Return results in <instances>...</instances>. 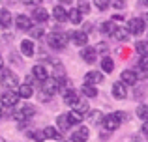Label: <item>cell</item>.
I'll list each match as a JSON object with an SVG mask.
<instances>
[{
	"mask_svg": "<svg viewBox=\"0 0 148 142\" xmlns=\"http://www.w3.org/2000/svg\"><path fill=\"white\" fill-rule=\"evenodd\" d=\"M0 82H2L4 88H8L10 92H13V90L19 88V77L10 69H2L0 71Z\"/></svg>",
	"mask_w": 148,
	"mask_h": 142,
	"instance_id": "cell-1",
	"label": "cell"
},
{
	"mask_svg": "<svg viewBox=\"0 0 148 142\" xmlns=\"http://www.w3.org/2000/svg\"><path fill=\"white\" fill-rule=\"evenodd\" d=\"M68 39H69V37L66 36L64 32H53V34H49V37H47V43H49V47H53V49H58V51H62V49L66 47V43H68Z\"/></svg>",
	"mask_w": 148,
	"mask_h": 142,
	"instance_id": "cell-2",
	"label": "cell"
},
{
	"mask_svg": "<svg viewBox=\"0 0 148 142\" xmlns=\"http://www.w3.org/2000/svg\"><path fill=\"white\" fill-rule=\"evenodd\" d=\"M34 114H36V109H34L32 105H21L13 110V118L17 122H25V120H28V118H32Z\"/></svg>",
	"mask_w": 148,
	"mask_h": 142,
	"instance_id": "cell-3",
	"label": "cell"
},
{
	"mask_svg": "<svg viewBox=\"0 0 148 142\" xmlns=\"http://www.w3.org/2000/svg\"><path fill=\"white\" fill-rule=\"evenodd\" d=\"M19 103V95L15 94V92H4L2 95H0V105L4 107V109H15Z\"/></svg>",
	"mask_w": 148,
	"mask_h": 142,
	"instance_id": "cell-4",
	"label": "cell"
},
{
	"mask_svg": "<svg viewBox=\"0 0 148 142\" xmlns=\"http://www.w3.org/2000/svg\"><path fill=\"white\" fill-rule=\"evenodd\" d=\"M127 32L133 34V36H141V34L145 32V21L139 19V17L130 19V22H127Z\"/></svg>",
	"mask_w": 148,
	"mask_h": 142,
	"instance_id": "cell-5",
	"label": "cell"
},
{
	"mask_svg": "<svg viewBox=\"0 0 148 142\" xmlns=\"http://www.w3.org/2000/svg\"><path fill=\"white\" fill-rule=\"evenodd\" d=\"M41 84H43V90H41V92L47 94L49 97L60 90V79H47V80H43Z\"/></svg>",
	"mask_w": 148,
	"mask_h": 142,
	"instance_id": "cell-6",
	"label": "cell"
},
{
	"mask_svg": "<svg viewBox=\"0 0 148 142\" xmlns=\"http://www.w3.org/2000/svg\"><path fill=\"white\" fill-rule=\"evenodd\" d=\"M101 124H103V127L107 129V131H116L118 125H120V120L114 116V114H109V116H103Z\"/></svg>",
	"mask_w": 148,
	"mask_h": 142,
	"instance_id": "cell-7",
	"label": "cell"
},
{
	"mask_svg": "<svg viewBox=\"0 0 148 142\" xmlns=\"http://www.w3.org/2000/svg\"><path fill=\"white\" fill-rule=\"evenodd\" d=\"M32 77L38 80V82H43V80H47V79H49V75H47V67L41 66V64L34 66V67H32Z\"/></svg>",
	"mask_w": 148,
	"mask_h": 142,
	"instance_id": "cell-8",
	"label": "cell"
},
{
	"mask_svg": "<svg viewBox=\"0 0 148 142\" xmlns=\"http://www.w3.org/2000/svg\"><path fill=\"white\" fill-rule=\"evenodd\" d=\"M69 39H71V43H73V45L84 47V45L88 43V34H84L83 30H81V32H73L71 36H69Z\"/></svg>",
	"mask_w": 148,
	"mask_h": 142,
	"instance_id": "cell-9",
	"label": "cell"
},
{
	"mask_svg": "<svg viewBox=\"0 0 148 142\" xmlns=\"http://www.w3.org/2000/svg\"><path fill=\"white\" fill-rule=\"evenodd\" d=\"M88 137H90V131H88V127H79L77 131H73L71 142H86Z\"/></svg>",
	"mask_w": 148,
	"mask_h": 142,
	"instance_id": "cell-10",
	"label": "cell"
},
{
	"mask_svg": "<svg viewBox=\"0 0 148 142\" xmlns=\"http://www.w3.org/2000/svg\"><path fill=\"white\" fill-rule=\"evenodd\" d=\"M17 95H19V99H30L34 95V88L30 86V84H19V88H17Z\"/></svg>",
	"mask_w": 148,
	"mask_h": 142,
	"instance_id": "cell-11",
	"label": "cell"
},
{
	"mask_svg": "<svg viewBox=\"0 0 148 142\" xmlns=\"http://www.w3.org/2000/svg\"><path fill=\"white\" fill-rule=\"evenodd\" d=\"M15 24L19 30H30L32 28V19H28L26 15H17L15 17Z\"/></svg>",
	"mask_w": 148,
	"mask_h": 142,
	"instance_id": "cell-12",
	"label": "cell"
},
{
	"mask_svg": "<svg viewBox=\"0 0 148 142\" xmlns=\"http://www.w3.org/2000/svg\"><path fill=\"white\" fill-rule=\"evenodd\" d=\"M112 95H114L116 99H124L127 95V88L124 82H114L112 84Z\"/></svg>",
	"mask_w": 148,
	"mask_h": 142,
	"instance_id": "cell-13",
	"label": "cell"
},
{
	"mask_svg": "<svg viewBox=\"0 0 148 142\" xmlns=\"http://www.w3.org/2000/svg\"><path fill=\"white\" fill-rule=\"evenodd\" d=\"M81 56H83L84 62L92 64V62H96V58H98V52H96V49H92V47H84L83 51H81Z\"/></svg>",
	"mask_w": 148,
	"mask_h": 142,
	"instance_id": "cell-14",
	"label": "cell"
},
{
	"mask_svg": "<svg viewBox=\"0 0 148 142\" xmlns=\"http://www.w3.org/2000/svg\"><path fill=\"white\" fill-rule=\"evenodd\" d=\"M34 51H36V47H34V41L32 39H23L21 41V52L25 56H28V58H30V56L34 54Z\"/></svg>",
	"mask_w": 148,
	"mask_h": 142,
	"instance_id": "cell-15",
	"label": "cell"
},
{
	"mask_svg": "<svg viewBox=\"0 0 148 142\" xmlns=\"http://www.w3.org/2000/svg\"><path fill=\"white\" fill-rule=\"evenodd\" d=\"M101 80H103V73H99V71H88L84 75V82L86 84H98Z\"/></svg>",
	"mask_w": 148,
	"mask_h": 142,
	"instance_id": "cell-16",
	"label": "cell"
},
{
	"mask_svg": "<svg viewBox=\"0 0 148 142\" xmlns=\"http://www.w3.org/2000/svg\"><path fill=\"white\" fill-rule=\"evenodd\" d=\"M122 82L126 84V86H133V84L137 82V75H135V71H131V69L122 71Z\"/></svg>",
	"mask_w": 148,
	"mask_h": 142,
	"instance_id": "cell-17",
	"label": "cell"
},
{
	"mask_svg": "<svg viewBox=\"0 0 148 142\" xmlns=\"http://www.w3.org/2000/svg\"><path fill=\"white\" fill-rule=\"evenodd\" d=\"M49 19V13L45 7H36L32 13V21H38V22H45Z\"/></svg>",
	"mask_w": 148,
	"mask_h": 142,
	"instance_id": "cell-18",
	"label": "cell"
},
{
	"mask_svg": "<svg viewBox=\"0 0 148 142\" xmlns=\"http://www.w3.org/2000/svg\"><path fill=\"white\" fill-rule=\"evenodd\" d=\"M53 17L56 19L58 22H64V21H68V11H66L62 6H54V10H53Z\"/></svg>",
	"mask_w": 148,
	"mask_h": 142,
	"instance_id": "cell-19",
	"label": "cell"
},
{
	"mask_svg": "<svg viewBox=\"0 0 148 142\" xmlns=\"http://www.w3.org/2000/svg\"><path fill=\"white\" fill-rule=\"evenodd\" d=\"M130 36H131V34L127 32V28H120V26H116V30L112 32V37L118 39V41H127V39H130Z\"/></svg>",
	"mask_w": 148,
	"mask_h": 142,
	"instance_id": "cell-20",
	"label": "cell"
},
{
	"mask_svg": "<svg viewBox=\"0 0 148 142\" xmlns=\"http://www.w3.org/2000/svg\"><path fill=\"white\" fill-rule=\"evenodd\" d=\"M0 26L2 28H10L11 26V13L8 10H0Z\"/></svg>",
	"mask_w": 148,
	"mask_h": 142,
	"instance_id": "cell-21",
	"label": "cell"
},
{
	"mask_svg": "<svg viewBox=\"0 0 148 142\" xmlns=\"http://www.w3.org/2000/svg\"><path fill=\"white\" fill-rule=\"evenodd\" d=\"M64 103H66V105H73V107H75L77 103H79V95H77L73 90H68L64 94Z\"/></svg>",
	"mask_w": 148,
	"mask_h": 142,
	"instance_id": "cell-22",
	"label": "cell"
},
{
	"mask_svg": "<svg viewBox=\"0 0 148 142\" xmlns=\"http://www.w3.org/2000/svg\"><path fill=\"white\" fill-rule=\"evenodd\" d=\"M43 135H45V139H53V140H60L62 139V135L58 133V129L51 127V125H47V127L43 129Z\"/></svg>",
	"mask_w": 148,
	"mask_h": 142,
	"instance_id": "cell-23",
	"label": "cell"
},
{
	"mask_svg": "<svg viewBox=\"0 0 148 142\" xmlns=\"http://www.w3.org/2000/svg\"><path fill=\"white\" fill-rule=\"evenodd\" d=\"M68 120H69V125H71V124H81V122L84 120V114H81L79 110H75V109H73L71 112L68 114Z\"/></svg>",
	"mask_w": 148,
	"mask_h": 142,
	"instance_id": "cell-24",
	"label": "cell"
},
{
	"mask_svg": "<svg viewBox=\"0 0 148 142\" xmlns=\"http://www.w3.org/2000/svg\"><path fill=\"white\" fill-rule=\"evenodd\" d=\"M51 66H53V79H62L64 77V66L58 62H51Z\"/></svg>",
	"mask_w": 148,
	"mask_h": 142,
	"instance_id": "cell-25",
	"label": "cell"
},
{
	"mask_svg": "<svg viewBox=\"0 0 148 142\" xmlns=\"http://www.w3.org/2000/svg\"><path fill=\"white\" fill-rule=\"evenodd\" d=\"M101 69H103V73H111L112 69H114V62H112V58H107V56H105V58L101 60Z\"/></svg>",
	"mask_w": 148,
	"mask_h": 142,
	"instance_id": "cell-26",
	"label": "cell"
},
{
	"mask_svg": "<svg viewBox=\"0 0 148 142\" xmlns=\"http://www.w3.org/2000/svg\"><path fill=\"white\" fill-rule=\"evenodd\" d=\"M81 92H83L86 97H96V95H98V90L94 88V84H84V86L81 88Z\"/></svg>",
	"mask_w": 148,
	"mask_h": 142,
	"instance_id": "cell-27",
	"label": "cell"
},
{
	"mask_svg": "<svg viewBox=\"0 0 148 142\" xmlns=\"http://www.w3.org/2000/svg\"><path fill=\"white\" fill-rule=\"evenodd\" d=\"M135 51L141 56H148V41H137L135 43Z\"/></svg>",
	"mask_w": 148,
	"mask_h": 142,
	"instance_id": "cell-28",
	"label": "cell"
},
{
	"mask_svg": "<svg viewBox=\"0 0 148 142\" xmlns=\"http://www.w3.org/2000/svg\"><path fill=\"white\" fill-rule=\"evenodd\" d=\"M81 17H83V15H81V11H79V10H71V11H68V21H71L73 24H79V22H81Z\"/></svg>",
	"mask_w": 148,
	"mask_h": 142,
	"instance_id": "cell-29",
	"label": "cell"
},
{
	"mask_svg": "<svg viewBox=\"0 0 148 142\" xmlns=\"http://www.w3.org/2000/svg\"><path fill=\"white\" fill-rule=\"evenodd\" d=\"M56 124H58V127L60 129H68L69 127V120H68V114H60V116L56 118Z\"/></svg>",
	"mask_w": 148,
	"mask_h": 142,
	"instance_id": "cell-30",
	"label": "cell"
},
{
	"mask_svg": "<svg viewBox=\"0 0 148 142\" xmlns=\"http://www.w3.org/2000/svg\"><path fill=\"white\" fill-rule=\"evenodd\" d=\"M114 30H116V26H114V22H112V21H107V22L101 24V32H103V34H111V36H112Z\"/></svg>",
	"mask_w": 148,
	"mask_h": 142,
	"instance_id": "cell-31",
	"label": "cell"
},
{
	"mask_svg": "<svg viewBox=\"0 0 148 142\" xmlns=\"http://www.w3.org/2000/svg\"><path fill=\"white\" fill-rule=\"evenodd\" d=\"M137 116L141 118V120L148 122V105H139L137 107Z\"/></svg>",
	"mask_w": 148,
	"mask_h": 142,
	"instance_id": "cell-32",
	"label": "cell"
},
{
	"mask_svg": "<svg viewBox=\"0 0 148 142\" xmlns=\"http://www.w3.org/2000/svg\"><path fill=\"white\" fill-rule=\"evenodd\" d=\"M77 10L81 11V15L90 13V4H88V0H79V6H77Z\"/></svg>",
	"mask_w": 148,
	"mask_h": 142,
	"instance_id": "cell-33",
	"label": "cell"
},
{
	"mask_svg": "<svg viewBox=\"0 0 148 142\" xmlns=\"http://www.w3.org/2000/svg\"><path fill=\"white\" fill-rule=\"evenodd\" d=\"M88 118H90V124H99L103 118H101V112L99 110H92L90 114H88Z\"/></svg>",
	"mask_w": 148,
	"mask_h": 142,
	"instance_id": "cell-34",
	"label": "cell"
},
{
	"mask_svg": "<svg viewBox=\"0 0 148 142\" xmlns=\"http://www.w3.org/2000/svg\"><path fill=\"white\" fill-rule=\"evenodd\" d=\"M30 36L32 37H43V28H41V26H32V28H30Z\"/></svg>",
	"mask_w": 148,
	"mask_h": 142,
	"instance_id": "cell-35",
	"label": "cell"
},
{
	"mask_svg": "<svg viewBox=\"0 0 148 142\" xmlns=\"http://www.w3.org/2000/svg\"><path fill=\"white\" fill-rule=\"evenodd\" d=\"M139 69L148 73V56H143V58H141V62H139Z\"/></svg>",
	"mask_w": 148,
	"mask_h": 142,
	"instance_id": "cell-36",
	"label": "cell"
},
{
	"mask_svg": "<svg viewBox=\"0 0 148 142\" xmlns=\"http://www.w3.org/2000/svg\"><path fill=\"white\" fill-rule=\"evenodd\" d=\"M94 4L99 7V10H107L109 4H111V0H94Z\"/></svg>",
	"mask_w": 148,
	"mask_h": 142,
	"instance_id": "cell-37",
	"label": "cell"
},
{
	"mask_svg": "<svg viewBox=\"0 0 148 142\" xmlns=\"http://www.w3.org/2000/svg\"><path fill=\"white\" fill-rule=\"evenodd\" d=\"M75 110H79V112L81 114H84V112H86V110H88V105H86V103H77V105H75Z\"/></svg>",
	"mask_w": 148,
	"mask_h": 142,
	"instance_id": "cell-38",
	"label": "cell"
},
{
	"mask_svg": "<svg viewBox=\"0 0 148 142\" xmlns=\"http://www.w3.org/2000/svg\"><path fill=\"white\" fill-rule=\"evenodd\" d=\"M111 4L116 10H124V7H126V2H124V0H111Z\"/></svg>",
	"mask_w": 148,
	"mask_h": 142,
	"instance_id": "cell-39",
	"label": "cell"
},
{
	"mask_svg": "<svg viewBox=\"0 0 148 142\" xmlns=\"http://www.w3.org/2000/svg\"><path fill=\"white\" fill-rule=\"evenodd\" d=\"M32 139H34V140H38V142H41V140L45 139L43 131H36V133H34V135H32Z\"/></svg>",
	"mask_w": 148,
	"mask_h": 142,
	"instance_id": "cell-40",
	"label": "cell"
},
{
	"mask_svg": "<svg viewBox=\"0 0 148 142\" xmlns=\"http://www.w3.org/2000/svg\"><path fill=\"white\" fill-rule=\"evenodd\" d=\"M23 2H25L26 6H28V4H30V6H36V4H40L41 0H23Z\"/></svg>",
	"mask_w": 148,
	"mask_h": 142,
	"instance_id": "cell-41",
	"label": "cell"
},
{
	"mask_svg": "<svg viewBox=\"0 0 148 142\" xmlns=\"http://www.w3.org/2000/svg\"><path fill=\"white\" fill-rule=\"evenodd\" d=\"M143 133H145V135H148V122H145V124H143Z\"/></svg>",
	"mask_w": 148,
	"mask_h": 142,
	"instance_id": "cell-42",
	"label": "cell"
},
{
	"mask_svg": "<svg viewBox=\"0 0 148 142\" xmlns=\"http://www.w3.org/2000/svg\"><path fill=\"white\" fill-rule=\"evenodd\" d=\"M2 66H4V64H2V58H0V71H2Z\"/></svg>",
	"mask_w": 148,
	"mask_h": 142,
	"instance_id": "cell-43",
	"label": "cell"
},
{
	"mask_svg": "<svg viewBox=\"0 0 148 142\" xmlns=\"http://www.w3.org/2000/svg\"><path fill=\"white\" fill-rule=\"evenodd\" d=\"M0 142H6V140H4V139H2V137H0Z\"/></svg>",
	"mask_w": 148,
	"mask_h": 142,
	"instance_id": "cell-44",
	"label": "cell"
},
{
	"mask_svg": "<svg viewBox=\"0 0 148 142\" xmlns=\"http://www.w3.org/2000/svg\"><path fill=\"white\" fill-rule=\"evenodd\" d=\"M60 2H69V0H60Z\"/></svg>",
	"mask_w": 148,
	"mask_h": 142,
	"instance_id": "cell-45",
	"label": "cell"
},
{
	"mask_svg": "<svg viewBox=\"0 0 148 142\" xmlns=\"http://www.w3.org/2000/svg\"><path fill=\"white\" fill-rule=\"evenodd\" d=\"M0 118H2V109H0Z\"/></svg>",
	"mask_w": 148,
	"mask_h": 142,
	"instance_id": "cell-46",
	"label": "cell"
},
{
	"mask_svg": "<svg viewBox=\"0 0 148 142\" xmlns=\"http://www.w3.org/2000/svg\"><path fill=\"white\" fill-rule=\"evenodd\" d=\"M145 2H146V4H148V0H145Z\"/></svg>",
	"mask_w": 148,
	"mask_h": 142,
	"instance_id": "cell-47",
	"label": "cell"
},
{
	"mask_svg": "<svg viewBox=\"0 0 148 142\" xmlns=\"http://www.w3.org/2000/svg\"><path fill=\"white\" fill-rule=\"evenodd\" d=\"M135 142H139V140H135Z\"/></svg>",
	"mask_w": 148,
	"mask_h": 142,
	"instance_id": "cell-48",
	"label": "cell"
}]
</instances>
